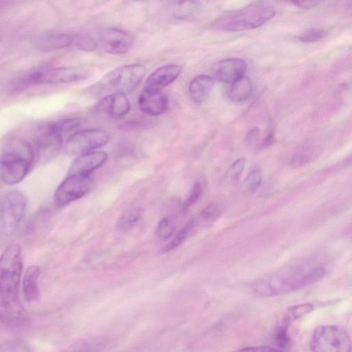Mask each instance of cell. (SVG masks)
Returning a JSON list of instances; mask_svg holds the SVG:
<instances>
[{"mask_svg":"<svg viewBox=\"0 0 352 352\" xmlns=\"http://www.w3.org/2000/svg\"><path fill=\"white\" fill-rule=\"evenodd\" d=\"M321 264H304L283 269L269 276L256 280L252 285L253 292L260 296H276L311 285L327 274Z\"/></svg>","mask_w":352,"mask_h":352,"instance_id":"1","label":"cell"},{"mask_svg":"<svg viewBox=\"0 0 352 352\" xmlns=\"http://www.w3.org/2000/svg\"><path fill=\"white\" fill-rule=\"evenodd\" d=\"M272 5L256 1L245 7L226 12L212 23V28L223 31L237 32L258 28L274 17Z\"/></svg>","mask_w":352,"mask_h":352,"instance_id":"2","label":"cell"},{"mask_svg":"<svg viewBox=\"0 0 352 352\" xmlns=\"http://www.w3.org/2000/svg\"><path fill=\"white\" fill-rule=\"evenodd\" d=\"M35 153L32 146L23 140L12 141L0 157V175L6 185L21 182L29 173Z\"/></svg>","mask_w":352,"mask_h":352,"instance_id":"3","label":"cell"},{"mask_svg":"<svg viewBox=\"0 0 352 352\" xmlns=\"http://www.w3.org/2000/svg\"><path fill=\"white\" fill-rule=\"evenodd\" d=\"M146 68L142 64L120 66L104 76L89 89L91 94L107 96L113 94H126L134 91L142 82Z\"/></svg>","mask_w":352,"mask_h":352,"instance_id":"4","label":"cell"},{"mask_svg":"<svg viewBox=\"0 0 352 352\" xmlns=\"http://www.w3.org/2000/svg\"><path fill=\"white\" fill-rule=\"evenodd\" d=\"M23 270L21 249L18 244L7 247L0 256V299L18 300Z\"/></svg>","mask_w":352,"mask_h":352,"instance_id":"5","label":"cell"},{"mask_svg":"<svg viewBox=\"0 0 352 352\" xmlns=\"http://www.w3.org/2000/svg\"><path fill=\"white\" fill-rule=\"evenodd\" d=\"M88 76L82 67H45L30 72L19 78L13 85L14 91H21L37 84H63L80 81Z\"/></svg>","mask_w":352,"mask_h":352,"instance_id":"6","label":"cell"},{"mask_svg":"<svg viewBox=\"0 0 352 352\" xmlns=\"http://www.w3.org/2000/svg\"><path fill=\"white\" fill-rule=\"evenodd\" d=\"M311 352H351V338L346 329L338 325L317 327L310 339Z\"/></svg>","mask_w":352,"mask_h":352,"instance_id":"7","label":"cell"},{"mask_svg":"<svg viewBox=\"0 0 352 352\" xmlns=\"http://www.w3.org/2000/svg\"><path fill=\"white\" fill-rule=\"evenodd\" d=\"M27 208V199L19 190L7 193L0 204V223L3 232L10 235L19 227Z\"/></svg>","mask_w":352,"mask_h":352,"instance_id":"8","label":"cell"},{"mask_svg":"<svg viewBox=\"0 0 352 352\" xmlns=\"http://www.w3.org/2000/svg\"><path fill=\"white\" fill-rule=\"evenodd\" d=\"M109 134L101 129H89L72 135L66 141L65 151L69 155H82L104 146Z\"/></svg>","mask_w":352,"mask_h":352,"instance_id":"9","label":"cell"},{"mask_svg":"<svg viewBox=\"0 0 352 352\" xmlns=\"http://www.w3.org/2000/svg\"><path fill=\"white\" fill-rule=\"evenodd\" d=\"M92 186L89 175H67L56 190L54 202L58 206H64L87 195Z\"/></svg>","mask_w":352,"mask_h":352,"instance_id":"10","label":"cell"},{"mask_svg":"<svg viewBox=\"0 0 352 352\" xmlns=\"http://www.w3.org/2000/svg\"><path fill=\"white\" fill-rule=\"evenodd\" d=\"M63 140L54 123L47 124L38 131L35 153L41 160H49L57 154Z\"/></svg>","mask_w":352,"mask_h":352,"instance_id":"11","label":"cell"},{"mask_svg":"<svg viewBox=\"0 0 352 352\" xmlns=\"http://www.w3.org/2000/svg\"><path fill=\"white\" fill-rule=\"evenodd\" d=\"M99 43L106 53L122 54L130 50L133 41L127 32L119 28H110L100 34Z\"/></svg>","mask_w":352,"mask_h":352,"instance_id":"12","label":"cell"},{"mask_svg":"<svg viewBox=\"0 0 352 352\" xmlns=\"http://www.w3.org/2000/svg\"><path fill=\"white\" fill-rule=\"evenodd\" d=\"M138 103L144 113L159 116L167 110L168 100L161 89L145 87L138 96Z\"/></svg>","mask_w":352,"mask_h":352,"instance_id":"13","label":"cell"},{"mask_svg":"<svg viewBox=\"0 0 352 352\" xmlns=\"http://www.w3.org/2000/svg\"><path fill=\"white\" fill-rule=\"evenodd\" d=\"M247 69L246 62L238 58L223 59L213 66V74L220 82L232 83L245 75Z\"/></svg>","mask_w":352,"mask_h":352,"instance_id":"14","label":"cell"},{"mask_svg":"<svg viewBox=\"0 0 352 352\" xmlns=\"http://www.w3.org/2000/svg\"><path fill=\"white\" fill-rule=\"evenodd\" d=\"M107 154L104 151H91L78 156L72 163L67 175H89L107 161Z\"/></svg>","mask_w":352,"mask_h":352,"instance_id":"15","label":"cell"},{"mask_svg":"<svg viewBox=\"0 0 352 352\" xmlns=\"http://www.w3.org/2000/svg\"><path fill=\"white\" fill-rule=\"evenodd\" d=\"M96 110L115 119L124 117L130 111V101L125 94H113L103 96L95 105Z\"/></svg>","mask_w":352,"mask_h":352,"instance_id":"16","label":"cell"},{"mask_svg":"<svg viewBox=\"0 0 352 352\" xmlns=\"http://www.w3.org/2000/svg\"><path fill=\"white\" fill-rule=\"evenodd\" d=\"M0 321L1 323L14 327L26 325L30 317L19 300H0Z\"/></svg>","mask_w":352,"mask_h":352,"instance_id":"17","label":"cell"},{"mask_svg":"<svg viewBox=\"0 0 352 352\" xmlns=\"http://www.w3.org/2000/svg\"><path fill=\"white\" fill-rule=\"evenodd\" d=\"M182 65L171 64L158 67L148 77L145 87L161 89L174 82L182 73Z\"/></svg>","mask_w":352,"mask_h":352,"instance_id":"18","label":"cell"},{"mask_svg":"<svg viewBox=\"0 0 352 352\" xmlns=\"http://www.w3.org/2000/svg\"><path fill=\"white\" fill-rule=\"evenodd\" d=\"M214 87L213 78L206 74L195 77L188 86L191 100L197 104L205 102L210 96Z\"/></svg>","mask_w":352,"mask_h":352,"instance_id":"19","label":"cell"},{"mask_svg":"<svg viewBox=\"0 0 352 352\" xmlns=\"http://www.w3.org/2000/svg\"><path fill=\"white\" fill-rule=\"evenodd\" d=\"M40 267L31 265L25 271L23 278L22 291L25 300L28 302L36 301L40 296L38 278Z\"/></svg>","mask_w":352,"mask_h":352,"instance_id":"20","label":"cell"},{"mask_svg":"<svg viewBox=\"0 0 352 352\" xmlns=\"http://www.w3.org/2000/svg\"><path fill=\"white\" fill-rule=\"evenodd\" d=\"M74 36L63 33H50L40 38L36 43L38 48L43 51H52L70 46Z\"/></svg>","mask_w":352,"mask_h":352,"instance_id":"21","label":"cell"},{"mask_svg":"<svg viewBox=\"0 0 352 352\" xmlns=\"http://www.w3.org/2000/svg\"><path fill=\"white\" fill-rule=\"evenodd\" d=\"M253 85L251 80L246 76H243L231 83L228 96L234 102H243L252 95Z\"/></svg>","mask_w":352,"mask_h":352,"instance_id":"22","label":"cell"},{"mask_svg":"<svg viewBox=\"0 0 352 352\" xmlns=\"http://www.w3.org/2000/svg\"><path fill=\"white\" fill-rule=\"evenodd\" d=\"M320 153L318 146L313 143H306L300 146L294 153L290 165L294 168L302 166L314 160Z\"/></svg>","mask_w":352,"mask_h":352,"instance_id":"23","label":"cell"},{"mask_svg":"<svg viewBox=\"0 0 352 352\" xmlns=\"http://www.w3.org/2000/svg\"><path fill=\"white\" fill-rule=\"evenodd\" d=\"M313 309V305L309 302L290 307L284 313L281 324L289 327L292 323L309 314Z\"/></svg>","mask_w":352,"mask_h":352,"instance_id":"24","label":"cell"},{"mask_svg":"<svg viewBox=\"0 0 352 352\" xmlns=\"http://www.w3.org/2000/svg\"><path fill=\"white\" fill-rule=\"evenodd\" d=\"M171 13L175 17L184 19L191 16L199 7L197 1H169L167 2Z\"/></svg>","mask_w":352,"mask_h":352,"instance_id":"25","label":"cell"},{"mask_svg":"<svg viewBox=\"0 0 352 352\" xmlns=\"http://www.w3.org/2000/svg\"><path fill=\"white\" fill-rule=\"evenodd\" d=\"M142 216V210L139 206H131L126 210L118 221V228L124 230L135 226Z\"/></svg>","mask_w":352,"mask_h":352,"instance_id":"26","label":"cell"},{"mask_svg":"<svg viewBox=\"0 0 352 352\" xmlns=\"http://www.w3.org/2000/svg\"><path fill=\"white\" fill-rule=\"evenodd\" d=\"M262 182V173L259 168L251 170L243 179L241 190L245 195L254 194L260 186Z\"/></svg>","mask_w":352,"mask_h":352,"instance_id":"27","label":"cell"},{"mask_svg":"<svg viewBox=\"0 0 352 352\" xmlns=\"http://www.w3.org/2000/svg\"><path fill=\"white\" fill-rule=\"evenodd\" d=\"M198 224L197 217L190 219L175 237L164 248V252H169L182 244L192 233Z\"/></svg>","mask_w":352,"mask_h":352,"instance_id":"28","label":"cell"},{"mask_svg":"<svg viewBox=\"0 0 352 352\" xmlns=\"http://www.w3.org/2000/svg\"><path fill=\"white\" fill-rule=\"evenodd\" d=\"M175 228V218L172 216H166L159 221L156 228V235L160 240H167L173 235Z\"/></svg>","mask_w":352,"mask_h":352,"instance_id":"29","label":"cell"},{"mask_svg":"<svg viewBox=\"0 0 352 352\" xmlns=\"http://www.w3.org/2000/svg\"><path fill=\"white\" fill-rule=\"evenodd\" d=\"M205 190V182L197 180L192 186L182 206L183 211L187 210L192 205L195 204L203 195Z\"/></svg>","mask_w":352,"mask_h":352,"instance_id":"30","label":"cell"},{"mask_svg":"<svg viewBox=\"0 0 352 352\" xmlns=\"http://www.w3.org/2000/svg\"><path fill=\"white\" fill-rule=\"evenodd\" d=\"M220 215L219 208L214 204H210L200 212L197 219L199 223L208 225L214 223Z\"/></svg>","mask_w":352,"mask_h":352,"instance_id":"31","label":"cell"},{"mask_svg":"<svg viewBox=\"0 0 352 352\" xmlns=\"http://www.w3.org/2000/svg\"><path fill=\"white\" fill-rule=\"evenodd\" d=\"M288 327L283 325L279 326L274 332V340L279 349L287 350L292 346V339L288 333Z\"/></svg>","mask_w":352,"mask_h":352,"instance_id":"32","label":"cell"},{"mask_svg":"<svg viewBox=\"0 0 352 352\" xmlns=\"http://www.w3.org/2000/svg\"><path fill=\"white\" fill-rule=\"evenodd\" d=\"M327 34L323 28H312L308 30L298 36V39L302 43H314L322 39Z\"/></svg>","mask_w":352,"mask_h":352,"instance_id":"33","label":"cell"},{"mask_svg":"<svg viewBox=\"0 0 352 352\" xmlns=\"http://www.w3.org/2000/svg\"><path fill=\"white\" fill-rule=\"evenodd\" d=\"M245 165V160L243 157H240L235 160L230 166L227 173L228 178L233 182H236L239 179L241 173L243 171Z\"/></svg>","mask_w":352,"mask_h":352,"instance_id":"34","label":"cell"},{"mask_svg":"<svg viewBox=\"0 0 352 352\" xmlns=\"http://www.w3.org/2000/svg\"><path fill=\"white\" fill-rule=\"evenodd\" d=\"M74 43L80 50L85 51H93L97 46L96 41L87 36H74Z\"/></svg>","mask_w":352,"mask_h":352,"instance_id":"35","label":"cell"},{"mask_svg":"<svg viewBox=\"0 0 352 352\" xmlns=\"http://www.w3.org/2000/svg\"><path fill=\"white\" fill-rule=\"evenodd\" d=\"M261 138V131L258 128H254L248 131L245 141L249 146L258 148Z\"/></svg>","mask_w":352,"mask_h":352,"instance_id":"36","label":"cell"},{"mask_svg":"<svg viewBox=\"0 0 352 352\" xmlns=\"http://www.w3.org/2000/svg\"><path fill=\"white\" fill-rule=\"evenodd\" d=\"M232 352H285L279 349L267 346H248L235 350Z\"/></svg>","mask_w":352,"mask_h":352,"instance_id":"37","label":"cell"},{"mask_svg":"<svg viewBox=\"0 0 352 352\" xmlns=\"http://www.w3.org/2000/svg\"><path fill=\"white\" fill-rule=\"evenodd\" d=\"M296 6H298L302 8L307 9L312 7H314L318 2L316 1H296L292 2Z\"/></svg>","mask_w":352,"mask_h":352,"instance_id":"38","label":"cell"},{"mask_svg":"<svg viewBox=\"0 0 352 352\" xmlns=\"http://www.w3.org/2000/svg\"><path fill=\"white\" fill-rule=\"evenodd\" d=\"M0 352H5V351L3 350V349L1 347V346L0 345Z\"/></svg>","mask_w":352,"mask_h":352,"instance_id":"39","label":"cell"},{"mask_svg":"<svg viewBox=\"0 0 352 352\" xmlns=\"http://www.w3.org/2000/svg\"><path fill=\"white\" fill-rule=\"evenodd\" d=\"M0 322H1V321H0Z\"/></svg>","mask_w":352,"mask_h":352,"instance_id":"40","label":"cell"}]
</instances>
